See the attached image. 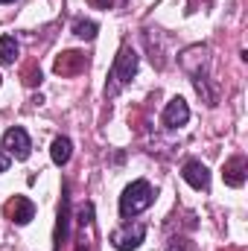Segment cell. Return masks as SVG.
<instances>
[{"mask_svg": "<svg viewBox=\"0 0 248 251\" xmlns=\"http://www.w3.org/2000/svg\"><path fill=\"white\" fill-rule=\"evenodd\" d=\"M178 64H181V70H184L187 76L193 79L198 97H201L207 105H216L219 91H216L213 76H210V47H207V44H193V47H187L184 53L178 56Z\"/></svg>", "mask_w": 248, "mask_h": 251, "instance_id": "6da1fadb", "label": "cell"}, {"mask_svg": "<svg viewBox=\"0 0 248 251\" xmlns=\"http://www.w3.org/2000/svg\"><path fill=\"white\" fill-rule=\"evenodd\" d=\"M137 64H140V56L125 44L120 47V53L114 56V64H111V73H108V85H105V100H114L125 85L134 79L137 73Z\"/></svg>", "mask_w": 248, "mask_h": 251, "instance_id": "7a4b0ae2", "label": "cell"}, {"mask_svg": "<svg viewBox=\"0 0 248 251\" xmlns=\"http://www.w3.org/2000/svg\"><path fill=\"white\" fill-rule=\"evenodd\" d=\"M152 201H155L152 184L143 181V178H137V181H131V184L123 190V196H120V216H123V219H131V216L143 213Z\"/></svg>", "mask_w": 248, "mask_h": 251, "instance_id": "3957f363", "label": "cell"}, {"mask_svg": "<svg viewBox=\"0 0 248 251\" xmlns=\"http://www.w3.org/2000/svg\"><path fill=\"white\" fill-rule=\"evenodd\" d=\"M3 149L9 152V158H15V161H26L29 152H32L29 134H26L21 126H12V128L3 134Z\"/></svg>", "mask_w": 248, "mask_h": 251, "instance_id": "277c9868", "label": "cell"}, {"mask_svg": "<svg viewBox=\"0 0 248 251\" xmlns=\"http://www.w3.org/2000/svg\"><path fill=\"white\" fill-rule=\"evenodd\" d=\"M146 237V225H123V228H114L111 231V246L117 251H134Z\"/></svg>", "mask_w": 248, "mask_h": 251, "instance_id": "5b68a950", "label": "cell"}, {"mask_svg": "<svg viewBox=\"0 0 248 251\" xmlns=\"http://www.w3.org/2000/svg\"><path fill=\"white\" fill-rule=\"evenodd\" d=\"M3 210H6V216H9L15 225H29V222L35 219V204H32L26 196H15V199H9Z\"/></svg>", "mask_w": 248, "mask_h": 251, "instance_id": "8992f818", "label": "cell"}, {"mask_svg": "<svg viewBox=\"0 0 248 251\" xmlns=\"http://www.w3.org/2000/svg\"><path fill=\"white\" fill-rule=\"evenodd\" d=\"M70 237V196H67V184L62 187V207H59V222H56V234H53V249L62 251V246Z\"/></svg>", "mask_w": 248, "mask_h": 251, "instance_id": "52a82bcc", "label": "cell"}, {"mask_svg": "<svg viewBox=\"0 0 248 251\" xmlns=\"http://www.w3.org/2000/svg\"><path fill=\"white\" fill-rule=\"evenodd\" d=\"M85 67H88V56L79 53V50H67V53H62V56L53 62V70H56L59 76H76V73H82Z\"/></svg>", "mask_w": 248, "mask_h": 251, "instance_id": "ba28073f", "label": "cell"}, {"mask_svg": "<svg viewBox=\"0 0 248 251\" xmlns=\"http://www.w3.org/2000/svg\"><path fill=\"white\" fill-rule=\"evenodd\" d=\"M222 178H225V184L228 187H243L248 178V161L243 155H234V158H228L225 161V167H222Z\"/></svg>", "mask_w": 248, "mask_h": 251, "instance_id": "9c48e42d", "label": "cell"}, {"mask_svg": "<svg viewBox=\"0 0 248 251\" xmlns=\"http://www.w3.org/2000/svg\"><path fill=\"white\" fill-rule=\"evenodd\" d=\"M161 120H164L167 128H181V126H187V120H190V105H187L181 97H173V100L167 102Z\"/></svg>", "mask_w": 248, "mask_h": 251, "instance_id": "30bf717a", "label": "cell"}, {"mask_svg": "<svg viewBox=\"0 0 248 251\" xmlns=\"http://www.w3.org/2000/svg\"><path fill=\"white\" fill-rule=\"evenodd\" d=\"M181 176H184V181L193 190H207L210 187V173H207V167H204L201 161H187Z\"/></svg>", "mask_w": 248, "mask_h": 251, "instance_id": "8fae6325", "label": "cell"}, {"mask_svg": "<svg viewBox=\"0 0 248 251\" xmlns=\"http://www.w3.org/2000/svg\"><path fill=\"white\" fill-rule=\"evenodd\" d=\"M70 155H73V143H70V137H56L53 146H50V158H53V164H56V167H64V164L70 161Z\"/></svg>", "mask_w": 248, "mask_h": 251, "instance_id": "7c38bea8", "label": "cell"}, {"mask_svg": "<svg viewBox=\"0 0 248 251\" xmlns=\"http://www.w3.org/2000/svg\"><path fill=\"white\" fill-rule=\"evenodd\" d=\"M18 41L12 38V35H0V62L3 64H15V59H18Z\"/></svg>", "mask_w": 248, "mask_h": 251, "instance_id": "4fadbf2b", "label": "cell"}, {"mask_svg": "<svg viewBox=\"0 0 248 251\" xmlns=\"http://www.w3.org/2000/svg\"><path fill=\"white\" fill-rule=\"evenodd\" d=\"M97 24L94 21H85V18H79V21H73V35H79V38H85V41H94L97 38Z\"/></svg>", "mask_w": 248, "mask_h": 251, "instance_id": "5bb4252c", "label": "cell"}, {"mask_svg": "<svg viewBox=\"0 0 248 251\" xmlns=\"http://www.w3.org/2000/svg\"><path fill=\"white\" fill-rule=\"evenodd\" d=\"M24 85H29V88L41 85V67H38V64H29V67L24 70Z\"/></svg>", "mask_w": 248, "mask_h": 251, "instance_id": "9a60e30c", "label": "cell"}, {"mask_svg": "<svg viewBox=\"0 0 248 251\" xmlns=\"http://www.w3.org/2000/svg\"><path fill=\"white\" fill-rule=\"evenodd\" d=\"M9 164H12V158H9V152L0 146V173H6V170H9Z\"/></svg>", "mask_w": 248, "mask_h": 251, "instance_id": "2e32d148", "label": "cell"}, {"mask_svg": "<svg viewBox=\"0 0 248 251\" xmlns=\"http://www.w3.org/2000/svg\"><path fill=\"white\" fill-rule=\"evenodd\" d=\"M91 6H97V9H111L114 6V0H88Z\"/></svg>", "mask_w": 248, "mask_h": 251, "instance_id": "e0dca14e", "label": "cell"}, {"mask_svg": "<svg viewBox=\"0 0 248 251\" xmlns=\"http://www.w3.org/2000/svg\"><path fill=\"white\" fill-rule=\"evenodd\" d=\"M170 251H184V246H181V240H173V246H170Z\"/></svg>", "mask_w": 248, "mask_h": 251, "instance_id": "ac0fdd59", "label": "cell"}, {"mask_svg": "<svg viewBox=\"0 0 248 251\" xmlns=\"http://www.w3.org/2000/svg\"><path fill=\"white\" fill-rule=\"evenodd\" d=\"M0 3H15V0H0Z\"/></svg>", "mask_w": 248, "mask_h": 251, "instance_id": "d6986e66", "label": "cell"}, {"mask_svg": "<svg viewBox=\"0 0 248 251\" xmlns=\"http://www.w3.org/2000/svg\"><path fill=\"white\" fill-rule=\"evenodd\" d=\"M0 82H3V76H0Z\"/></svg>", "mask_w": 248, "mask_h": 251, "instance_id": "ffe728a7", "label": "cell"}]
</instances>
